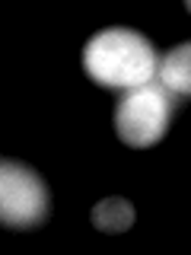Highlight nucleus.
<instances>
[{
  "instance_id": "obj_1",
  "label": "nucleus",
  "mask_w": 191,
  "mask_h": 255,
  "mask_svg": "<svg viewBox=\"0 0 191 255\" xmlns=\"http://www.w3.org/2000/svg\"><path fill=\"white\" fill-rule=\"evenodd\" d=\"M159 54L150 38L140 32L111 26L102 29L83 48V70L93 83L108 90H134L140 83H150L156 77Z\"/></svg>"
},
{
  "instance_id": "obj_2",
  "label": "nucleus",
  "mask_w": 191,
  "mask_h": 255,
  "mask_svg": "<svg viewBox=\"0 0 191 255\" xmlns=\"http://www.w3.org/2000/svg\"><path fill=\"white\" fill-rule=\"evenodd\" d=\"M182 99L172 90H166L159 80L140 83L134 90H124L115 106V134L118 140L134 150H147L166 137L172 125L175 109Z\"/></svg>"
},
{
  "instance_id": "obj_3",
  "label": "nucleus",
  "mask_w": 191,
  "mask_h": 255,
  "mask_svg": "<svg viewBox=\"0 0 191 255\" xmlns=\"http://www.w3.org/2000/svg\"><path fill=\"white\" fill-rule=\"evenodd\" d=\"M51 214V191L42 172L19 159L0 163V220L6 230H38Z\"/></svg>"
},
{
  "instance_id": "obj_4",
  "label": "nucleus",
  "mask_w": 191,
  "mask_h": 255,
  "mask_svg": "<svg viewBox=\"0 0 191 255\" xmlns=\"http://www.w3.org/2000/svg\"><path fill=\"white\" fill-rule=\"evenodd\" d=\"M156 80L179 99H191V42L175 45L159 58Z\"/></svg>"
},
{
  "instance_id": "obj_5",
  "label": "nucleus",
  "mask_w": 191,
  "mask_h": 255,
  "mask_svg": "<svg viewBox=\"0 0 191 255\" xmlns=\"http://www.w3.org/2000/svg\"><path fill=\"white\" fill-rule=\"evenodd\" d=\"M134 204L127 201V198H102L99 204L90 211V220L96 230H102V233H127V230L134 227Z\"/></svg>"
},
{
  "instance_id": "obj_6",
  "label": "nucleus",
  "mask_w": 191,
  "mask_h": 255,
  "mask_svg": "<svg viewBox=\"0 0 191 255\" xmlns=\"http://www.w3.org/2000/svg\"><path fill=\"white\" fill-rule=\"evenodd\" d=\"M185 10H188V13H191V0H188V3H185Z\"/></svg>"
}]
</instances>
